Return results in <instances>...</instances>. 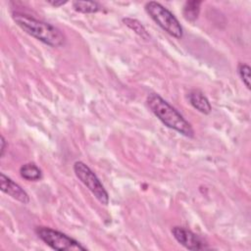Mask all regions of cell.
<instances>
[{
  "label": "cell",
  "mask_w": 251,
  "mask_h": 251,
  "mask_svg": "<svg viewBox=\"0 0 251 251\" xmlns=\"http://www.w3.org/2000/svg\"><path fill=\"white\" fill-rule=\"evenodd\" d=\"M12 18L25 33L42 43L51 47H60L65 44L64 33L53 25L21 12H14Z\"/></svg>",
  "instance_id": "cell-1"
},
{
  "label": "cell",
  "mask_w": 251,
  "mask_h": 251,
  "mask_svg": "<svg viewBox=\"0 0 251 251\" xmlns=\"http://www.w3.org/2000/svg\"><path fill=\"white\" fill-rule=\"evenodd\" d=\"M151 112L168 127L186 136L193 137L194 129L182 115L158 93H149L146 99Z\"/></svg>",
  "instance_id": "cell-2"
},
{
  "label": "cell",
  "mask_w": 251,
  "mask_h": 251,
  "mask_svg": "<svg viewBox=\"0 0 251 251\" xmlns=\"http://www.w3.org/2000/svg\"><path fill=\"white\" fill-rule=\"evenodd\" d=\"M145 11L149 17L166 32L176 38H181L183 29L178 20L166 7L156 1H149L145 4Z\"/></svg>",
  "instance_id": "cell-3"
},
{
  "label": "cell",
  "mask_w": 251,
  "mask_h": 251,
  "mask_svg": "<svg viewBox=\"0 0 251 251\" xmlns=\"http://www.w3.org/2000/svg\"><path fill=\"white\" fill-rule=\"evenodd\" d=\"M37 236L49 247L58 251H70V250H86L87 248L82 246L78 241L71 236L63 233L59 230L46 227L37 226L35 228Z\"/></svg>",
  "instance_id": "cell-4"
},
{
  "label": "cell",
  "mask_w": 251,
  "mask_h": 251,
  "mask_svg": "<svg viewBox=\"0 0 251 251\" xmlns=\"http://www.w3.org/2000/svg\"><path fill=\"white\" fill-rule=\"evenodd\" d=\"M74 172L76 177L88 188L94 197L103 205L109 204V195L104 185L93 171L83 162L76 161L74 164Z\"/></svg>",
  "instance_id": "cell-5"
},
{
  "label": "cell",
  "mask_w": 251,
  "mask_h": 251,
  "mask_svg": "<svg viewBox=\"0 0 251 251\" xmlns=\"http://www.w3.org/2000/svg\"><path fill=\"white\" fill-rule=\"evenodd\" d=\"M172 234L180 245L188 250H202L208 248L207 243H205L199 235L183 226H174L172 228Z\"/></svg>",
  "instance_id": "cell-6"
},
{
  "label": "cell",
  "mask_w": 251,
  "mask_h": 251,
  "mask_svg": "<svg viewBox=\"0 0 251 251\" xmlns=\"http://www.w3.org/2000/svg\"><path fill=\"white\" fill-rule=\"evenodd\" d=\"M0 188L2 192L23 204H27L29 202V196L24 190V188H22L17 182H15L3 173L0 174Z\"/></svg>",
  "instance_id": "cell-7"
},
{
  "label": "cell",
  "mask_w": 251,
  "mask_h": 251,
  "mask_svg": "<svg viewBox=\"0 0 251 251\" xmlns=\"http://www.w3.org/2000/svg\"><path fill=\"white\" fill-rule=\"evenodd\" d=\"M188 101L193 108L204 115H208L212 111V106L204 95V93L199 89H192L188 92Z\"/></svg>",
  "instance_id": "cell-8"
},
{
  "label": "cell",
  "mask_w": 251,
  "mask_h": 251,
  "mask_svg": "<svg viewBox=\"0 0 251 251\" xmlns=\"http://www.w3.org/2000/svg\"><path fill=\"white\" fill-rule=\"evenodd\" d=\"M20 175L23 178L29 181H36L41 179L42 172L33 163H26L20 168Z\"/></svg>",
  "instance_id": "cell-9"
},
{
  "label": "cell",
  "mask_w": 251,
  "mask_h": 251,
  "mask_svg": "<svg viewBox=\"0 0 251 251\" xmlns=\"http://www.w3.org/2000/svg\"><path fill=\"white\" fill-rule=\"evenodd\" d=\"M201 4V1H186L182 8V15L184 19L188 22L194 23L199 16Z\"/></svg>",
  "instance_id": "cell-10"
},
{
  "label": "cell",
  "mask_w": 251,
  "mask_h": 251,
  "mask_svg": "<svg viewBox=\"0 0 251 251\" xmlns=\"http://www.w3.org/2000/svg\"><path fill=\"white\" fill-rule=\"evenodd\" d=\"M123 23L128 28H130L132 31H134L138 36H140L142 39H144V40L150 39V35H149L148 31L146 30L145 26L138 20L132 19V18H124Z\"/></svg>",
  "instance_id": "cell-11"
},
{
  "label": "cell",
  "mask_w": 251,
  "mask_h": 251,
  "mask_svg": "<svg viewBox=\"0 0 251 251\" xmlns=\"http://www.w3.org/2000/svg\"><path fill=\"white\" fill-rule=\"evenodd\" d=\"M73 8L75 11L83 14H93L100 11V6L97 2L90 1H73Z\"/></svg>",
  "instance_id": "cell-12"
},
{
  "label": "cell",
  "mask_w": 251,
  "mask_h": 251,
  "mask_svg": "<svg viewBox=\"0 0 251 251\" xmlns=\"http://www.w3.org/2000/svg\"><path fill=\"white\" fill-rule=\"evenodd\" d=\"M237 72L238 75L241 78V80L243 81V83L245 84V86L250 89V67L247 64L244 63H239L237 66Z\"/></svg>",
  "instance_id": "cell-13"
},
{
  "label": "cell",
  "mask_w": 251,
  "mask_h": 251,
  "mask_svg": "<svg viewBox=\"0 0 251 251\" xmlns=\"http://www.w3.org/2000/svg\"><path fill=\"white\" fill-rule=\"evenodd\" d=\"M7 141L3 135H1V150H0V157H3L5 154V151L7 149Z\"/></svg>",
  "instance_id": "cell-14"
},
{
  "label": "cell",
  "mask_w": 251,
  "mask_h": 251,
  "mask_svg": "<svg viewBox=\"0 0 251 251\" xmlns=\"http://www.w3.org/2000/svg\"><path fill=\"white\" fill-rule=\"evenodd\" d=\"M48 3L54 7H59V6L65 5L67 3V1H48Z\"/></svg>",
  "instance_id": "cell-15"
}]
</instances>
